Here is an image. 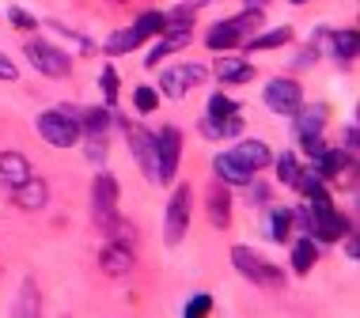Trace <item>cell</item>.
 <instances>
[{"label":"cell","instance_id":"1","mask_svg":"<svg viewBox=\"0 0 360 318\" xmlns=\"http://www.w3.org/2000/svg\"><path fill=\"white\" fill-rule=\"evenodd\" d=\"M345 231H349L345 216L334 208V201H330L326 190L315 197H307V235L311 239H319V243H338Z\"/></svg>","mask_w":360,"mask_h":318},{"label":"cell","instance_id":"2","mask_svg":"<svg viewBox=\"0 0 360 318\" xmlns=\"http://www.w3.org/2000/svg\"><path fill=\"white\" fill-rule=\"evenodd\" d=\"M262 23V8H243V15L220 19L217 27H209L205 46L209 50H236V46L247 42V34Z\"/></svg>","mask_w":360,"mask_h":318},{"label":"cell","instance_id":"3","mask_svg":"<svg viewBox=\"0 0 360 318\" xmlns=\"http://www.w3.org/2000/svg\"><path fill=\"white\" fill-rule=\"evenodd\" d=\"M38 133H42V140L53 144V148H72V144L80 140V110L61 106V110L38 114Z\"/></svg>","mask_w":360,"mask_h":318},{"label":"cell","instance_id":"4","mask_svg":"<svg viewBox=\"0 0 360 318\" xmlns=\"http://www.w3.org/2000/svg\"><path fill=\"white\" fill-rule=\"evenodd\" d=\"M231 265H236L247 281H255L258 288H281V284H285V273H281L277 265H269L266 258H258L250 246H236V250H231Z\"/></svg>","mask_w":360,"mask_h":318},{"label":"cell","instance_id":"5","mask_svg":"<svg viewBox=\"0 0 360 318\" xmlns=\"http://www.w3.org/2000/svg\"><path fill=\"white\" fill-rule=\"evenodd\" d=\"M23 53H27V61H31L42 76H50V80H61V76L72 72L69 53L57 50V46H50V42H42V38H31V42L23 46Z\"/></svg>","mask_w":360,"mask_h":318},{"label":"cell","instance_id":"6","mask_svg":"<svg viewBox=\"0 0 360 318\" xmlns=\"http://www.w3.org/2000/svg\"><path fill=\"white\" fill-rule=\"evenodd\" d=\"M182 156V133L174 125H163L155 133V182H171Z\"/></svg>","mask_w":360,"mask_h":318},{"label":"cell","instance_id":"7","mask_svg":"<svg viewBox=\"0 0 360 318\" xmlns=\"http://www.w3.org/2000/svg\"><path fill=\"white\" fill-rule=\"evenodd\" d=\"M91 208H95V220L103 224V231H110L118 224V216H114V208H118V182L110 175H95V186H91Z\"/></svg>","mask_w":360,"mask_h":318},{"label":"cell","instance_id":"8","mask_svg":"<svg viewBox=\"0 0 360 318\" xmlns=\"http://www.w3.org/2000/svg\"><path fill=\"white\" fill-rule=\"evenodd\" d=\"M201 80H205V69H201V65H174V69H163L160 91L167 95V99H186Z\"/></svg>","mask_w":360,"mask_h":318},{"label":"cell","instance_id":"9","mask_svg":"<svg viewBox=\"0 0 360 318\" xmlns=\"http://www.w3.org/2000/svg\"><path fill=\"white\" fill-rule=\"evenodd\" d=\"M190 227V186H179L167 201V220H163V239L174 246L182 243V235H186Z\"/></svg>","mask_w":360,"mask_h":318},{"label":"cell","instance_id":"10","mask_svg":"<svg viewBox=\"0 0 360 318\" xmlns=\"http://www.w3.org/2000/svg\"><path fill=\"white\" fill-rule=\"evenodd\" d=\"M266 106L274 114H285V118H292V114L304 106V91H300L296 80H269L266 84Z\"/></svg>","mask_w":360,"mask_h":318},{"label":"cell","instance_id":"11","mask_svg":"<svg viewBox=\"0 0 360 318\" xmlns=\"http://www.w3.org/2000/svg\"><path fill=\"white\" fill-rule=\"evenodd\" d=\"M212 171H217V178L224 186H250V182H255V171H250L247 163H239L231 152H224V156L212 159Z\"/></svg>","mask_w":360,"mask_h":318},{"label":"cell","instance_id":"12","mask_svg":"<svg viewBox=\"0 0 360 318\" xmlns=\"http://www.w3.org/2000/svg\"><path fill=\"white\" fill-rule=\"evenodd\" d=\"M31 178V163L19 152H0V190H15Z\"/></svg>","mask_w":360,"mask_h":318},{"label":"cell","instance_id":"13","mask_svg":"<svg viewBox=\"0 0 360 318\" xmlns=\"http://www.w3.org/2000/svg\"><path fill=\"white\" fill-rule=\"evenodd\" d=\"M129 144H133V156H137L144 178L155 182V133H148V129H129Z\"/></svg>","mask_w":360,"mask_h":318},{"label":"cell","instance_id":"14","mask_svg":"<svg viewBox=\"0 0 360 318\" xmlns=\"http://www.w3.org/2000/svg\"><path fill=\"white\" fill-rule=\"evenodd\" d=\"M186 42H190V27H167V31H163V38L152 46V50H148V57H144V65H148V69H155V65H160L163 57L174 53V50H182Z\"/></svg>","mask_w":360,"mask_h":318},{"label":"cell","instance_id":"15","mask_svg":"<svg viewBox=\"0 0 360 318\" xmlns=\"http://www.w3.org/2000/svg\"><path fill=\"white\" fill-rule=\"evenodd\" d=\"M12 194H15V205H19V208L34 212V208H46V201H50V186H46L42 178L31 175V178L23 182V186H15Z\"/></svg>","mask_w":360,"mask_h":318},{"label":"cell","instance_id":"16","mask_svg":"<svg viewBox=\"0 0 360 318\" xmlns=\"http://www.w3.org/2000/svg\"><path fill=\"white\" fill-rule=\"evenodd\" d=\"M205 208H209V224H212V227L224 231V227L231 224V197H228V190H224V186H217V182L209 186Z\"/></svg>","mask_w":360,"mask_h":318},{"label":"cell","instance_id":"17","mask_svg":"<svg viewBox=\"0 0 360 318\" xmlns=\"http://www.w3.org/2000/svg\"><path fill=\"white\" fill-rule=\"evenodd\" d=\"M99 265H103V273H110V277H125V273L133 269V250L125 246V243H110V246H103Z\"/></svg>","mask_w":360,"mask_h":318},{"label":"cell","instance_id":"18","mask_svg":"<svg viewBox=\"0 0 360 318\" xmlns=\"http://www.w3.org/2000/svg\"><path fill=\"white\" fill-rule=\"evenodd\" d=\"M212 72H217L220 84H247L250 76H255V65H250L247 57H220Z\"/></svg>","mask_w":360,"mask_h":318},{"label":"cell","instance_id":"19","mask_svg":"<svg viewBox=\"0 0 360 318\" xmlns=\"http://www.w3.org/2000/svg\"><path fill=\"white\" fill-rule=\"evenodd\" d=\"M231 156H236L239 163H247L250 171H262V167H269V163H274V152H269L262 140H250V137H247V140H239Z\"/></svg>","mask_w":360,"mask_h":318},{"label":"cell","instance_id":"20","mask_svg":"<svg viewBox=\"0 0 360 318\" xmlns=\"http://www.w3.org/2000/svg\"><path fill=\"white\" fill-rule=\"evenodd\" d=\"M345 167H349V152H338V148H323V152H319V156H315V167H311V171H315L319 178H338V175H342Z\"/></svg>","mask_w":360,"mask_h":318},{"label":"cell","instance_id":"21","mask_svg":"<svg viewBox=\"0 0 360 318\" xmlns=\"http://www.w3.org/2000/svg\"><path fill=\"white\" fill-rule=\"evenodd\" d=\"M292 118H296V137H315V133H323L326 106H300Z\"/></svg>","mask_w":360,"mask_h":318},{"label":"cell","instance_id":"22","mask_svg":"<svg viewBox=\"0 0 360 318\" xmlns=\"http://www.w3.org/2000/svg\"><path fill=\"white\" fill-rule=\"evenodd\" d=\"M141 42H144V38H141V31H137V27H129V31H114L110 38H106V46H103V50L110 53V57H118V53H129V50H137Z\"/></svg>","mask_w":360,"mask_h":318},{"label":"cell","instance_id":"23","mask_svg":"<svg viewBox=\"0 0 360 318\" xmlns=\"http://www.w3.org/2000/svg\"><path fill=\"white\" fill-rule=\"evenodd\" d=\"M356 50H360V38H356V31H338L334 38H330V53H334L338 61H353Z\"/></svg>","mask_w":360,"mask_h":318},{"label":"cell","instance_id":"24","mask_svg":"<svg viewBox=\"0 0 360 318\" xmlns=\"http://www.w3.org/2000/svg\"><path fill=\"white\" fill-rule=\"evenodd\" d=\"M288 227H292V212L288 208H274L266 216V235L274 239V243H285L288 239Z\"/></svg>","mask_w":360,"mask_h":318},{"label":"cell","instance_id":"25","mask_svg":"<svg viewBox=\"0 0 360 318\" xmlns=\"http://www.w3.org/2000/svg\"><path fill=\"white\" fill-rule=\"evenodd\" d=\"M315 258H319V250H315V243L304 235V239H296V246H292V269L296 273H307L311 265H315Z\"/></svg>","mask_w":360,"mask_h":318},{"label":"cell","instance_id":"26","mask_svg":"<svg viewBox=\"0 0 360 318\" xmlns=\"http://www.w3.org/2000/svg\"><path fill=\"white\" fill-rule=\"evenodd\" d=\"M106 125H110V110L103 106H91V110H80V129H87L91 137H103Z\"/></svg>","mask_w":360,"mask_h":318},{"label":"cell","instance_id":"27","mask_svg":"<svg viewBox=\"0 0 360 318\" xmlns=\"http://www.w3.org/2000/svg\"><path fill=\"white\" fill-rule=\"evenodd\" d=\"M292 38L288 27H277V31H266V34H258V38H247V50H274V46H285Z\"/></svg>","mask_w":360,"mask_h":318},{"label":"cell","instance_id":"28","mask_svg":"<svg viewBox=\"0 0 360 318\" xmlns=\"http://www.w3.org/2000/svg\"><path fill=\"white\" fill-rule=\"evenodd\" d=\"M277 178L285 182V186H296V178H300V163L292 152H281L277 156Z\"/></svg>","mask_w":360,"mask_h":318},{"label":"cell","instance_id":"29","mask_svg":"<svg viewBox=\"0 0 360 318\" xmlns=\"http://www.w3.org/2000/svg\"><path fill=\"white\" fill-rule=\"evenodd\" d=\"M141 31V38H152V34H163V12H144L137 23H133Z\"/></svg>","mask_w":360,"mask_h":318},{"label":"cell","instance_id":"30","mask_svg":"<svg viewBox=\"0 0 360 318\" xmlns=\"http://www.w3.org/2000/svg\"><path fill=\"white\" fill-rule=\"evenodd\" d=\"M236 110H239V106L231 102L228 95H220V91L209 95V118H228V114H236Z\"/></svg>","mask_w":360,"mask_h":318},{"label":"cell","instance_id":"31","mask_svg":"<svg viewBox=\"0 0 360 318\" xmlns=\"http://www.w3.org/2000/svg\"><path fill=\"white\" fill-rule=\"evenodd\" d=\"M155 102H160V95H155V88H137L133 91V106H137L141 114H152Z\"/></svg>","mask_w":360,"mask_h":318},{"label":"cell","instance_id":"32","mask_svg":"<svg viewBox=\"0 0 360 318\" xmlns=\"http://www.w3.org/2000/svg\"><path fill=\"white\" fill-rule=\"evenodd\" d=\"M99 84H103V95H106V102H114V99H118V72H114L110 65H106V69H103Z\"/></svg>","mask_w":360,"mask_h":318},{"label":"cell","instance_id":"33","mask_svg":"<svg viewBox=\"0 0 360 318\" xmlns=\"http://www.w3.org/2000/svg\"><path fill=\"white\" fill-rule=\"evenodd\" d=\"M212 307V296H193V300L186 303V318H198V314H209Z\"/></svg>","mask_w":360,"mask_h":318},{"label":"cell","instance_id":"34","mask_svg":"<svg viewBox=\"0 0 360 318\" xmlns=\"http://www.w3.org/2000/svg\"><path fill=\"white\" fill-rule=\"evenodd\" d=\"M31 311H38V292H34V284L27 281L23 284V303H19V314H31Z\"/></svg>","mask_w":360,"mask_h":318},{"label":"cell","instance_id":"35","mask_svg":"<svg viewBox=\"0 0 360 318\" xmlns=\"http://www.w3.org/2000/svg\"><path fill=\"white\" fill-rule=\"evenodd\" d=\"M8 19H12L19 31H31V27H34V15H27L23 8H8Z\"/></svg>","mask_w":360,"mask_h":318},{"label":"cell","instance_id":"36","mask_svg":"<svg viewBox=\"0 0 360 318\" xmlns=\"http://www.w3.org/2000/svg\"><path fill=\"white\" fill-rule=\"evenodd\" d=\"M87 159H95V163H103V159H106V144H103L99 137L87 140Z\"/></svg>","mask_w":360,"mask_h":318},{"label":"cell","instance_id":"37","mask_svg":"<svg viewBox=\"0 0 360 318\" xmlns=\"http://www.w3.org/2000/svg\"><path fill=\"white\" fill-rule=\"evenodd\" d=\"M300 144H304V152H307V156H311V159H315V156H319V152H323V148H326V144H323V137H319V133H315V137H300Z\"/></svg>","mask_w":360,"mask_h":318},{"label":"cell","instance_id":"38","mask_svg":"<svg viewBox=\"0 0 360 318\" xmlns=\"http://www.w3.org/2000/svg\"><path fill=\"white\" fill-rule=\"evenodd\" d=\"M15 76H19V69H15L12 61H8L4 53H0V80H15Z\"/></svg>","mask_w":360,"mask_h":318},{"label":"cell","instance_id":"39","mask_svg":"<svg viewBox=\"0 0 360 318\" xmlns=\"http://www.w3.org/2000/svg\"><path fill=\"white\" fill-rule=\"evenodd\" d=\"M356 148V125H349L345 129V152H353Z\"/></svg>","mask_w":360,"mask_h":318},{"label":"cell","instance_id":"40","mask_svg":"<svg viewBox=\"0 0 360 318\" xmlns=\"http://www.w3.org/2000/svg\"><path fill=\"white\" fill-rule=\"evenodd\" d=\"M345 254H349V258H353V262H356V239H353V235H349V243H345Z\"/></svg>","mask_w":360,"mask_h":318},{"label":"cell","instance_id":"41","mask_svg":"<svg viewBox=\"0 0 360 318\" xmlns=\"http://www.w3.org/2000/svg\"><path fill=\"white\" fill-rule=\"evenodd\" d=\"M201 4H209V0H186L182 8H190V12H193V8H201Z\"/></svg>","mask_w":360,"mask_h":318},{"label":"cell","instance_id":"42","mask_svg":"<svg viewBox=\"0 0 360 318\" xmlns=\"http://www.w3.org/2000/svg\"><path fill=\"white\" fill-rule=\"evenodd\" d=\"M262 4H269V0H247V8H262Z\"/></svg>","mask_w":360,"mask_h":318},{"label":"cell","instance_id":"43","mask_svg":"<svg viewBox=\"0 0 360 318\" xmlns=\"http://www.w3.org/2000/svg\"><path fill=\"white\" fill-rule=\"evenodd\" d=\"M292 4H307V0H292Z\"/></svg>","mask_w":360,"mask_h":318}]
</instances>
